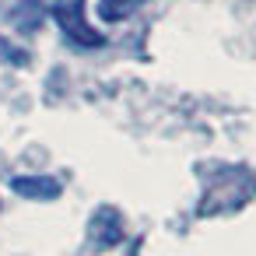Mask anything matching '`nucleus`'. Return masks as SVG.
<instances>
[{"instance_id":"20e7f679","label":"nucleus","mask_w":256,"mask_h":256,"mask_svg":"<svg viewBox=\"0 0 256 256\" xmlns=\"http://www.w3.org/2000/svg\"><path fill=\"white\" fill-rule=\"evenodd\" d=\"M11 190L22 196V200H36V204H50L64 193V182L56 176H42V172H28V176H14L11 179Z\"/></svg>"},{"instance_id":"7ed1b4c3","label":"nucleus","mask_w":256,"mask_h":256,"mask_svg":"<svg viewBox=\"0 0 256 256\" xmlns=\"http://www.w3.org/2000/svg\"><path fill=\"white\" fill-rule=\"evenodd\" d=\"M123 235H126L123 214L112 204H106V207H98L92 214V221H88V249H116L123 242Z\"/></svg>"},{"instance_id":"f257e3e1","label":"nucleus","mask_w":256,"mask_h":256,"mask_svg":"<svg viewBox=\"0 0 256 256\" xmlns=\"http://www.w3.org/2000/svg\"><path fill=\"white\" fill-rule=\"evenodd\" d=\"M204 176V204L196 214L214 218V214H232L238 207H246L256 193V176L242 165H214V172H200Z\"/></svg>"},{"instance_id":"39448f33","label":"nucleus","mask_w":256,"mask_h":256,"mask_svg":"<svg viewBox=\"0 0 256 256\" xmlns=\"http://www.w3.org/2000/svg\"><path fill=\"white\" fill-rule=\"evenodd\" d=\"M144 4H148V0H98V18H102V22L120 25V22L134 18Z\"/></svg>"},{"instance_id":"f03ea898","label":"nucleus","mask_w":256,"mask_h":256,"mask_svg":"<svg viewBox=\"0 0 256 256\" xmlns=\"http://www.w3.org/2000/svg\"><path fill=\"white\" fill-rule=\"evenodd\" d=\"M88 0H53L50 4V14L56 22V28L64 32V39L78 50H98L106 46V36L88 22V11H84Z\"/></svg>"}]
</instances>
